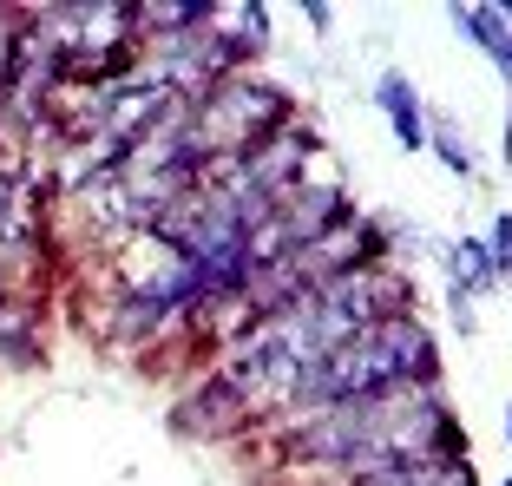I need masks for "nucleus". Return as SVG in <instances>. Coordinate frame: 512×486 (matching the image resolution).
I'll use <instances>...</instances> for the list:
<instances>
[{
	"label": "nucleus",
	"mask_w": 512,
	"mask_h": 486,
	"mask_svg": "<svg viewBox=\"0 0 512 486\" xmlns=\"http://www.w3.org/2000/svg\"><path fill=\"white\" fill-rule=\"evenodd\" d=\"M375 99H381V106H388L394 112V125H401V138H407V145H421V112H414V92H407V79H375Z\"/></svg>",
	"instance_id": "nucleus-1"
},
{
	"label": "nucleus",
	"mask_w": 512,
	"mask_h": 486,
	"mask_svg": "<svg viewBox=\"0 0 512 486\" xmlns=\"http://www.w3.org/2000/svg\"><path fill=\"white\" fill-rule=\"evenodd\" d=\"M460 20H467V33H473V40H486V46L499 53V60L512 66V33L499 27V14H460Z\"/></svg>",
	"instance_id": "nucleus-2"
},
{
	"label": "nucleus",
	"mask_w": 512,
	"mask_h": 486,
	"mask_svg": "<svg viewBox=\"0 0 512 486\" xmlns=\"http://www.w3.org/2000/svg\"><path fill=\"white\" fill-rule=\"evenodd\" d=\"M486 276H493V257H486L480 243H467L460 250V289H486Z\"/></svg>",
	"instance_id": "nucleus-3"
},
{
	"label": "nucleus",
	"mask_w": 512,
	"mask_h": 486,
	"mask_svg": "<svg viewBox=\"0 0 512 486\" xmlns=\"http://www.w3.org/2000/svg\"><path fill=\"white\" fill-rule=\"evenodd\" d=\"M493 250H499V263H506V270H512V217H506V224L493 230Z\"/></svg>",
	"instance_id": "nucleus-4"
}]
</instances>
